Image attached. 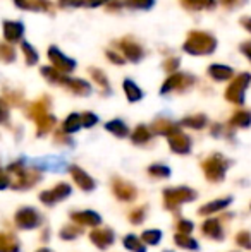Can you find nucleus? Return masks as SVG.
Here are the masks:
<instances>
[{"label":"nucleus","mask_w":251,"mask_h":252,"mask_svg":"<svg viewBox=\"0 0 251 252\" xmlns=\"http://www.w3.org/2000/svg\"><path fill=\"white\" fill-rule=\"evenodd\" d=\"M164 199L165 206L171 209L178 208L179 204L191 202L196 199V192L189 187H176V189H165L164 190Z\"/></svg>","instance_id":"obj_1"},{"label":"nucleus","mask_w":251,"mask_h":252,"mask_svg":"<svg viewBox=\"0 0 251 252\" xmlns=\"http://www.w3.org/2000/svg\"><path fill=\"white\" fill-rule=\"evenodd\" d=\"M16 221L17 225L21 226V228H35V226H38L41 223V218L40 215H38V211H35L33 208H24L21 209L19 213H17L16 216Z\"/></svg>","instance_id":"obj_2"},{"label":"nucleus","mask_w":251,"mask_h":252,"mask_svg":"<svg viewBox=\"0 0 251 252\" xmlns=\"http://www.w3.org/2000/svg\"><path fill=\"white\" fill-rule=\"evenodd\" d=\"M225 168H227V163H224L222 159H210L208 163H205V172L212 182H220L225 177Z\"/></svg>","instance_id":"obj_3"},{"label":"nucleus","mask_w":251,"mask_h":252,"mask_svg":"<svg viewBox=\"0 0 251 252\" xmlns=\"http://www.w3.org/2000/svg\"><path fill=\"white\" fill-rule=\"evenodd\" d=\"M71 194V187L67 184H59L54 190H47V192H41L40 199L45 202V204H55L57 201L66 199Z\"/></svg>","instance_id":"obj_4"},{"label":"nucleus","mask_w":251,"mask_h":252,"mask_svg":"<svg viewBox=\"0 0 251 252\" xmlns=\"http://www.w3.org/2000/svg\"><path fill=\"white\" fill-rule=\"evenodd\" d=\"M91 240H93V244L97 247H100V249H107V247H110L112 244H114V232H112L110 228H97L91 232Z\"/></svg>","instance_id":"obj_5"},{"label":"nucleus","mask_w":251,"mask_h":252,"mask_svg":"<svg viewBox=\"0 0 251 252\" xmlns=\"http://www.w3.org/2000/svg\"><path fill=\"white\" fill-rule=\"evenodd\" d=\"M114 194L121 201H131L136 197V189L124 180H114Z\"/></svg>","instance_id":"obj_6"},{"label":"nucleus","mask_w":251,"mask_h":252,"mask_svg":"<svg viewBox=\"0 0 251 252\" xmlns=\"http://www.w3.org/2000/svg\"><path fill=\"white\" fill-rule=\"evenodd\" d=\"M71 172H72L74 182H76L83 190H93L95 189V186H97V184H95V180L91 179L88 173H84L83 170L77 168V166H72V168H71Z\"/></svg>","instance_id":"obj_7"},{"label":"nucleus","mask_w":251,"mask_h":252,"mask_svg":"<svg viewBox=\"0 0 251 252\" xmlns=\"http://www.w3.org/2000/svg\"><path fill=\"white\" fill-rule=\"evenodd\" d=\"M71 218L74 221L81 223V225H90V226H97L102 223V216L95 211H81V213H72Z\"/></svg>","instance_id":"obj_8"},{"label":"nucleus","mask_w":251,"mask_h":252,"mask_svg":"<svg viewBox=\"0 0 251 252\" xmlns=\"http://www.w3.org/2000/svg\"><path fill=\"white\" fill-rule=\"evenodd\" d=\"M203 233L207 237L214 240H222L224 239V228L220 226V221L217 218H212V220H207L203 223Z\"/></svg>","instance_id":"obj_9"},{"label":"nucleus","mask_w":251,"mask_h":252,"mask_svg":"<svg viewBox=\"0 0 251 252\" xmlns=\"http://www.w3.org/2000/svg\"><path fill=\"white\" fill-rule=\"evenodd\" d=\"M231 202H232V197H225V199H217L214 202H208V204H205L203 208H200V215H214V213L227 208Z\"/></svg>","instance_id":"obj_10"},{"label":"nucleus","mask_w":251,"mask_h":252,"mask_svg":"<svg viewBox=\"0 0 251 252\" xmlns=\"http://www.w3.org/2000/svg\"><path fill=\"white\" fill-rule=\"evenodd\" d=\"M124 247L127 251H133V252H146L144 242L141 239H138L136 235H133V233L124 237Z\"/></svg>","instance_id":"obj_11"},{"label":"nucleus","mask_w":251,"mask_h":252,"mask_svg":"<svg viewBox=\"0 0 251 252\" xmlns=\"http://www.w3.org/2000/svg\"><path fill=\"white\" fill-rule=\"evenodd\" d=\"M174 240H176V244H178L179 247H182V249H189V251L200 249V246H198L196 240L189 239V237L186 235V233H178V235L174 237Z\"/></svg>","instance_id":"obj_12"},{"label":"nucleus","mask_w":251,"mask_h":252,"mask_svg":"<svg viewBox=\"0 0 251 252\" xmlns=\"http://www.w3.org/2000/svg\"><path fill=\"white\" fill-rule=\"evenodd\" d=\"M160 239H162L160 230H146V232H143V235H141V240H143L144 244H148V246H157V244L160 242Z\"/></svg>","instance_id":"obj_13"},{"label":"nucleus","mask_w":251,"mask_h":252,"mask_svg":"<svg viewBox=\"0 0 251 252\" xmlns=\"http://www.w3.org/2000/svg\"><path fill=\"white\" fill-rule=\"evenodd\" d=\"M236 240H238V244H239L241 247H245V249H251V233H250V232H241V233H238Z\"/></svg>","instance_id":"obj_14"},{"label":"nucleus","mask_w":251,"mask_h":252,"mask_svg":"<svg viewBox=\"0 0 251 252\" xmlns=\"http://www.w3.org/2000/svg\"><path fill=\"white\" fill-rule=\"evenodd\" d=\"M150 173L153 177H169V175H171V170H169L167 166L153 165V166H150Z\"/></svg>","instance_id":"obj_15"},{"label":"nucleus","mask_w":251,"mask_h":252,"mask_svg":"<svg viewBox=\"0 0 251 252\" xmlns=\"http://www.w3.org/2000/svg\"><path fill=\"white\" fill-rule=\"evenodd\" d=\"M178 228H179V233H186V235H189L191 232H193L194 225L188 220H181V221L178 223Z\"/></svg>","instance_id":"obj_16"},{"label":"nucleus","mask_w":251,"mask_h":252,"mask_svg":"<svg viewBox=\"0 0 251 252\" xmlns=\"http://www.w3.org/2000/svg\"><path fill=\"white\" fill-rule=\"evenodd\" d=\"M79 233H81V228L74 230V226H66V228L62 230L61 237H62V239H74V237H77Z\"/></svg>","instance_id":"obj_17"},{"label":"nucleus","mask_w":251,"mask_h":252,"mask_svg":"<svg viewBox=\"0 0 251 252\" xmlns=\"http://www.w3.org/2000/svg\"><path fill=\"white\" fill-rule=\"evenodd\" d=\"M129 220H131V223H134V225H140V223L144 220V209H136L133 215H129Z\"/></svg>","instance_id":"obj_18"},{"label":"nucleus","mask_w":251,"mask_h":252,"mask_svg":"<svg viewBox=\"0 0 251 252\" xmlns=\"http://www.w3.org/2000/svg\"><path fill=\"white\" fill-rule=\"evenodd\" d=\"M40 252H50V251H47V249H41Z\"/></svg>","instance_id":"obj_19"},{"label":"nucleus","mask_w":251,"mask_h":252,"mask_svg":"<svg viewBox=\"0 0 251 252\" xmlns=\"http://www.w3.org/2000/svg\"><path fill=\"white\" fill-rule=\"evenodd\" d=\"M165 252H171V251H165Z\"/></svg>","instance_id":"obj_20"}]
</instances>
